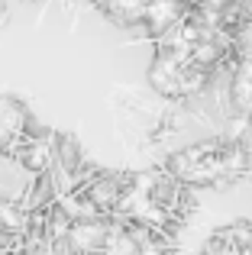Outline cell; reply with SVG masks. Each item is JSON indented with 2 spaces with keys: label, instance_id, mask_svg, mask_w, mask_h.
<instances>
[{
  "label": "cell",
  "instance_id": "277c9868",
  "mask_svg": "<svg viewBox=\"0 0 252 255\" xmlns=\"http://www.w3.org/2000/svg\"><path fill=\"white\" fill-rule=\"evenodd\" d=\"M123 187H126L123 181H117V178H110V174H104V178H94L88 187H84V197L94 204L97 213H104V210H114V207H117V200H120Z\"/></svg>",
  "mask_w": 252,
  "mask_h": 255
},
{
  "label": "cell",
  "instance_id": "6da1fadb",
  "mask_svg": "<svg viewBox=\"0 0 252 255\" xmlns=\"http://www.w3.org/2000/svg\"><path fill=\"white\" fill-rule=\"evenodd\" d=\"M36 187V171L23 165V158L13 152H0V200L26 204Z\"/></svg>",
  "mask_w": 252,
  "mask_h": 255
},
{
  "label": "cell",
  "instance_id": "5b68a950",
  "mask_svg": "<svg viewBox=\"0 0 252 255\" xmlns=\"http://www.w3.org/2000/svg\"><path fill=\"white\" fill-rule=\"evenodd\" d=\"M107 13L114 19H120L123 26H139L142 23V10H145V0H104Z\"/></svg>",
  "mask_w": 252,
  "mask_h": 255
},
{
  "label": "cell",
  "instance_id": "8992f818",
  "mask_svg": "<svg viewBox=\"0 0 252 255\" xmlns=\"http://www.w3.org/2000/svg\"><path fill=\"white\" fill-rule=\"evenodd\" d=\"M0 226L10 230V233H26V230H29V213H26V204L0 200Z\"/></svg>",
  "mask_w": 252,
  "mask_h": 255
},
{
  "label": "cell",
  "instance_id": "7a4b0ae2",
  "mask_svg": "<svg viewBox=\"0 0 252 255\" xmlns=\"http://www.w3.org/2000/svg\"><path fill=\"white\" fill-rule=\"evenodd\" d=\"M110 233H114L110 223L91 217V220H78V223H71L68 233H65V243H68L75 252L91 255V252H101L104 246L110 243Z\"/></svg>",
  "mask_w": 252,
  "mask_h": 255
},
{
  "label": "cell",
  "instance_id": "3957f363",
  "mask_svg": "<svg viewBox=\"0 0 252 255\" xmlns=\"http://www.w3.org/2000/svg\"><path fill=\"white\" fill-rule=\"evenodd\" d=\"M184 19V3L181 0H145L142 10V26L155 36H162L165 29H171L175 23Z\"/></svg>",
  "mask_w": 252,
  "mask_h": 255
}]
</instances>
